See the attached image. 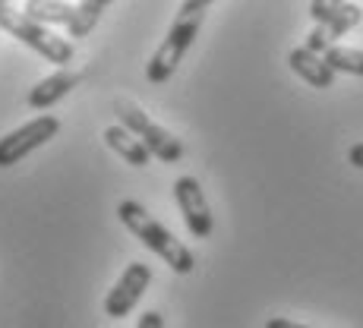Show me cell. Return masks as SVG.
<instances>
[{"instance_id": "obj_19", "label": "cell", "mask_w": 363, "mask_h": 328, "mask_svg": "<svg viewBox=\"0 0 363 328\" xmlns=\"http://www.w3.org/2000/svg\"><path fill=\"white\" fill-rule=\"evenodd\" d=\"M4 4H10V0H0V6H4Z\"/></svg>"}, {"instance_id": "obj_13", "label": "cell", "mask_w": 363, "mask_h": 328, "mask_svg": "<svg viewBox=\"0 0 363 328\" xmlns=\"http://www.w3.org/2000/svg\"><path fill=\"white\" fill-rule=\"evenodd\" d=\"M23 13H29L32 19L38 23H60V26H69L76 16V6L73 4H64V0H29L23 6Z\"/></svg>"}, {"instance_id": "obj_3", "label": "cell", "mask_w": 363, "mask_h": 328, "mask_svg": "<svg viewBox=\"0 0 363 328\" xmlns=\"http://www.w3.org/2000/svg\"><path fill=\"white\" fill-rule=\"evenodd\" d=\"M0 29H6L16 41L29 45L35 54L48 57L51 64H57V67L73 64V45H69V38H60L57 32L48 29V23H38V19H32L23 10H13L10 4L0 6Z\"/></svg>"}, {"instance_id": "obj_16", "label": "cell", "mask_w": 363, "mask_h": 328, "mask_svg": "<svg viewBox=\"0 0 363 328\" xmlns=\"http://www.w3.org/2000/svg\"><path fill=\"white\" fill-rule=\"evenodd\" d=\"M136 328H164V319H162V312L158 310H149V312H143L139 316V325Z\"/></svg>"}, {"instance_id": "obj_12", "label": "cell", "mask_w": 363, "mask_h": 328, "mask_svg": "<svg viewBox=\"0 0 363 328\" xmlns=\"http://www.w3.org/2000/svg\"><path fill=\"white\" fill-rule=\"evenodd\" d=\"M111 4H114V0H79V4H76L73 23L67 26L69 38H86V35L99 26V19L104 16V10H108Z\"/></svg>"}, {"instance_id": "obj_9", "label": "cell", "mask_w": 363, "mask_h": 328, "mask_svg": "<svg viewBox=\"0 0 363 328\" xmlns=\"http://www.w3.org/2000/svg\"><path fill=\"white\" fill-rule=\"evenodd\" d=\"M288 64H291V69H294L300 79L306 82V86H313V89H332L335 86V69L325 64L323 54L310 51L306 45L294 47V51L288 54Z\"/></svg>"}, {"instance_id": "obj_18", "label": "cell", "mask_w": 363, "mask_h": 328, "mask_svg": "<svg viewBox=\"0 0 363 328\" xmlns=\"http://www.w3.org/2000/svg\"><path fill=\"white\" fill-rule=\"evenodd\" d=\"M265 328H306V325H300V322H291V319L275 316V319H269V322H265Z\"/></svg>"}, {"instance_id": "obj_2", "label": "cell", "mask_w": 363, "mask_h": 328, "mask_svg": "<svg viewBox=\"0 0 363 328\" xmlns=\"http://www.w3.org/2000/svg\"><path fill=\"white\" fill-rule=\"evenodd\" d=\"M206 13H208V4H202V0H184V4H180L177 16H174L171 29L164 35V41L158 45V51L152 54L149 67H145V79L162 86V82H167L174 73H177L184 54L190 51V45L196 41L202 23H206Z\"/></svg>"}, {"instance_id": "obj_14", "label": "cell", "mask_w": 363, "mask_h": 328, "mask_svg": "<svg viewBox=\"0 0 363 328\" xmlns=\"http://www.w3.org/2000/svg\"><path fill=\"white\" fill-rule=\"evenodd\" d=\"M325 64H329L335 73H351V76H363V51L357 47H341V45H332L329 51L323 54Z\"/></svg>"}, {"instance_id": "obj_8", "label": "cell", "mask_w": 363, "mask_h": 328, "mask_svg": "<svg viewBox=\"0 0 363 328\" xmlns=\"http://www.w3.org/2000/svg\"><path fill=\"white\" fill-rule=\"evenodd\" d=\"M363 19V10L357 4H345L341 10H335L329 19H323V23H316V29L306 35V47L316 54H325L335 41L341 38V35H347Z\"/></svg>"}, {"instance_id": "obj_11", "label": "cell", "mask_w": 363, "mask_h": 328, "mask_svg": "<svg viewBox=\"0 0 363 328\" xmlns=\"http://www.w3.org/2000/svg\"><path fill=\"white\" fill-rule=\"evenodd\" d=\"M104 142H108L111 152H117V155L133 167H145L152 158V152L143 145V139H139L136 132H130L123 123H114V127L104 130Z\"/></svg>"}, {"instance_id": "obj_17", "label": "cell", "mask_w": 363, "mask_h": 328, "mask_svg": "<svg viewBox=\"0 0 363 328\" xmlns=\"http://www.w3.org/2000/svg\"><path fill=\"white\" fill-rule=\"evenodd\" d=\"M347 162L363 171V142H357V145H351V149H347Z\"/></svg>"}, {"instance_id": "obj_7", "label": "cell", "mask_w": 363, "mask_h": 328, "mask_svg": "<svg viewBox=\"0 0 363 328\" xmlns=\"http://www.w3.org/2000/svg\"><path fill=\"white\" fill-rule=\"evenodd\" d=\"M174 202H177L180 215H184L186 230H190L196 240H208L215 221H212V208H208L199 180L196 177H177L174 180Z\"/></svg>"}, {"instance_id": "obj_15", "label": "cell", "mask_w": 363, "mask_h": 328, "mask_svg": "<svg viewBox=\"0 0 363 328\" xmlns=\"http://www.w3.org/2000/svg\"><path fill=\"white\" fill-rule=\"evenodd\" d=\"M347 0H313L310 4V16H313V23H323V19H329L335 10H341Z\"/></svg>"}, {"instance_id": "obj_4", "label": "cell", "mask_w": 363, "mask_h": 328, "mask_svg": "<svg viewBox=\"0 0 363 328\" xmlns=\"http://www.w3.org/2000/svg\"><path fill=\"white\" fill-rule=\"evenodd\" d=\"M114 114H117V120H121L130 132H136V136L143 139V145L158 158V162L174 164V162H180V158H184V142H180L177 136H171L164 127H158V123L152 120L143 108H136L133 101L117 98L114 101Z\"/></svg>"}, {"instance_id": "obj_1", "label": "cell", "mask_w": 363, "mask_h": 328, "mask_svg": "<svg viewBox=\"0 0 363 328\" xmlns=\"http://www.w3.org/2000/svg\"><path fill=\"white\" fill-rule=\"evenodd\" d=\"M117 218L123 221V227H127L145 249H152L158 259H164V265L174 275H190V271L196 268V256H193L155 215L145 212L139 202L123 199L121 205H117Z\"/></svg>"}, {"instance_id": "obj_5", "label": "cell", "mask_w": 363, "mask_h": 328, "mask_svg": "<svg viewBox=\"0 0 363 328\" xmlns=\"http://www.w3.org/2000/svg\"><path fill=\"white\" fill-rule=\"evenodd\" d=\"M60 130V120L54 114H41V117H32L29 123H23L19 130L6 132L0 139V167H13L19 164L26 155H32L35 149L48 145V139H54Z\"/></svg>"}, {"instance_id": "obj_6", "label": "cell", "mask_w": 363, "mask_h": 328, "mask_svg": "<svg viewBox=\"0 0 363 328\" xmlns=\"http://www.w3.org/2000/svg\"><path fill=\"white\" fill-rule=\"evenodd\" d=\"M152 284V268L145 262H130L123 268V275L117 278V284L104 297V316L108 319H123L133 312V306L143 300V294Z\"/></svg>"}, {"instance_id": "obj_10", "label": "cell", "mask_w": 363, "mask_h": 328, "mask_svg": "<svg viewBox=\"0 0 363 328\" xmlns=\"http://www.w3.org/2000/svg\"><path fill=\"white\" fill-rule=\"evenodd\" d=\"M79 86V73H73V69L60 67L57 73H51L48 79H41L38 86L29 92V108L35 111H48L51 104H57L60 98H67L73 89Z\"/></svg>"}]
</instances>
